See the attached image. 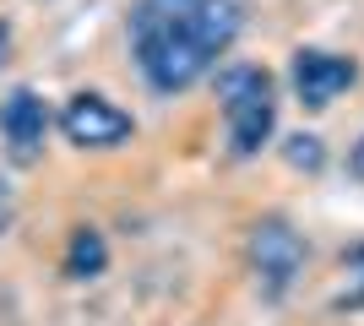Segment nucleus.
Returning a JSON list of instances; mask_svg holds the SVG:
<instances>
[{
  "label": "nucleus",
  "instance_id": "nucleus-1",
  "mask_svg": "<svg viewBox=\"0 0 364 326\" xmlns=\"http://www.w3.org/2000/svg\"><path fill=\"white\" fill-rule=\"evenodd\" d=\"M245 28V0H136L131 55L152 93H185Z\"/></svg>",
  "mask_w": 364,
  "mask_h": 326
},
{
  "label": "nucleus",
  "instance_id": "nucleus-8",
  "mask_svg": "<svg viewBox=\"0 0 364 326\" xmlns=\"http://www.w3.org/2000/svg\"><path fill=\"white\" fill-rule=\"evenodd\" d=\"M289 163H299V169H321V141L316 136H294Z\"/></svg>",
  "mask_w": 364,
  "mask_h": 326
},
{
  "label": "nucleus",
  "instance_id": "nucleus-9",
  "mask_svg": "<svg viewBox=\"0 0 364 326\" xmlns=\"http://www.w3.org/2000/svg\"><path fill=\"white\" fill-rule=\"evenodd\" d=\"M6 223H11V196H6V185H0V234H6Z\"/></svg>",
  "mask_w": 364,
  "mask_h": 326
},
{
  "label": "nucleus",
  "instance_id": "nucleus-5",
  "mask_svg": "<svg viewBox=\"0 0 364 326\" xmlns=\"http://www.w3.org/2000/svg\"><path fill=\"white\" fill-rule=\"evenodd\" d=\"M0 136H6L11 163H38L44 136H49V109H44V98L33 93V87L6 93V104H0Z\"/></svg>",
  "mask_w": 364,
  "mask_h": 326
},
{
  "label": "nucleus",
  "instance_id": "nucleus-10",
  "mask_svg": "<svg viewBox=\"0 0 364 326\" xmlns=\"http://www.w3.org/2000/svg\"><path fill=\"white\" fill-rule=\"evenodd\" d=\"M353 174H359V180H364V141H359V147H353Z\"/></svg>",
  "mask_w": 364,
  "mask_h": 326
},
{
  "label": "nucleus",
  "instance_id": "nucleus-2",
  "mask_svg": "<svg viewBox=\"0 0 364 326\" xmlns=\"http://www.w3.org/2000/svg\"><path fill=\"white\" fill-rule=\"evenodd\" d=\"M218 98H223V120H228L234 153H240V158L261 153V141L272 136V120H277L272 77L256 71V65H234V71L218 77Z\"/></svg>",
  "mask_w": 364,
  "mask_h": 326
},
{
  "label": "nucleus",
  "instance_id": "nucleus-6",
  "mask_svg": "<svg viewBox=\"0 0 364 326\" xmlns=\"http://www.w3.org/2000/svg\"><path fill=\"white\" fill-rule=\"evenodd\" d=\"M359 82V65L343 60V55H326V49H304L299 60H294V93L299 104L310 109H326L332 98H343Z\"/></svg>",
  "mask_w": 364,
  "mask_h": 326
},
{
  "label": "nucleus",
  "instance_id": "nucleus-11",
  "mask_svg": "<svg viewBox=\"0 0 364 326\" xmlns=\"http://www.w3.org/2000/svg\"><path fill=\"white\" fill-rule=\"evenodd\" d=\"M6 44H11V33H6V22H0V60H6Z\"/></svg>",
  "mask_w": 364,
  "mask_h": 326
},
{
  "label": "nucleus",
  "instance_id": "nucleus-7",
  "mask_svg": "<svg viewBox=\"0 0 364 326\" xmlns=\"http://www.w3.org/2000/svg\"><path fill=\"white\" fill-rule=\"evenodd\" d=\"M104 266H109L104 234H98V229H76L71 245H65V272H71V278H98Z\"/></svg>",
  "mask_w": 364,
  "mask_h": 326
},
{
  "label": "nucleus",
  "instance_id": "nucleus-4",
  "mask_svg": "<svg viewBox=\"0 0 364 326\" xmlns=\"http://www.w3.org/2000/svg\"><path fill=\"white\" fill-rule=\"evenodd\" d=\"M60 131L76 147H120V141H131V114L114 109L104 93H76L60 109Z\"/></svg>",
  "mask_w": 364,
  "mask_h": 326
},
{
  "label": "nucleus",
  "instance_id": "nucleus-3",
  "mask_svg": "<svg viewBox=\"0 0 364 326\" xmlns=\"http://www.w3.org/2000/svg\"><path fill=\"white\" fill-rule=\"evenodd\" d=\"M250 261H256V278L267 294H283L304 266V239L283 223V217H261L256 234H250Z\"/></svg>",
  "mask_w": 364,
  "mask_h": 326
}]
</instances>
